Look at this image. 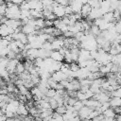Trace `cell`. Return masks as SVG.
<instances>
[{"instance_id":"cell-15","label":"cell","mask_w":121,"mask_h":121,"mask_svg":"<svg viewBox=\"0 0 121 121\" xmlns=\"http://www.w3.org/2000/svg\"><path fill=\"white\" fill-rule=\"evenodd\" d=\"M48 102H49V104H50V108H51L53 111H55V110L59 107V103H58V101H57L54 97L48 98Z\"/></svg>"},{"instance_id":"cell-33","label":"cell","mask_w":121,"mask_h":121,"mask_svg":"<svg viewBox=\"0 0 121 121\" xmlns=\"http://www.w3.org/2000/svg\"><path fill=\"white\" fill-rule=\"evenodd\" d=\"M38 1H42V0H38Z\"/></svg>"},{"instance_id":"cell-24","label":"cell","mask_w":121,"mask_h":121,"mask_svg":"<svg viewBox=\"0 0 121 121\" xmlns=\"http://www.w3.org/2000/svg\"><path fill=\"white\" fill-rule=\"evenodd\" d=\"M7 12V4L0 5V15H5Z\"/></svg>"},{"instance_id":"cell-5","label":"cell","mask_w":121,"mask_h":121,"mask_svg":"<svg viewBox=\"0 0 121 121\" xmlns=\"http://www.w3.org/2000/svg\"><path fill=\"white\" fill-rule=\"evenodd\" d=\"M51 78H52L55 81H57V82H60V81L66 79V78H67V76H66V74H64L63 72H61V71L60 70V71L54 72V73L51 75Z\"/></svg>"},{"instance_id":"cell-16","label":"cell","mask_w":121,"mask_h":121,"mask_svg":"<svg viewBox=\"0 0 121 121\" xmlns=\"http://www.w3.org/2000/svg\"><path fill=\"white\" fill-rule=\"evenodd\" d=\"M55 112H58V113H59V114H60V115H63V114L67 112L66 106H64V105H60V106H59V107L55 110Z\"/></svg>"},{"instance_id":"cell-27","label":"cell","mask_w":121,"mask_h":121,"mask_svg":"<svg viewBox=\"0 0 121 121\" xmlns=\"http://www.w3.org/2000/svg\"><path fill=\"white\" fill-rule=\"evenodd\" d=\"M119 12H120V14H121V0H119L118 1V4H117V9H116Z\"/></svg>"},{"instance_id":"cell-2","label":"cell","mask_w":121,"mask_h":121,"mask_svg":"<svg viewBox=\"0 0 121 121\" xmlns=\"http://www.w3.org/2000/svg\"><path fill=\"white\" fill-rule=\"evenodd\" d=\"M14 33V29L10 28L9 26H8L6 24H2L0 25V37L1 38H5L8 35H11Z\"/></svg>"},{"instance_id":"cell-30","label":"cell","mask_w":121,"mask_h":121,"mask_svg":"<svg viewBox=\"0 0 121 121\" xmlns=\"http://www.w3.org/2000/svg\"><path fill=\"white\" fill-rule=\"evenodd\" d=\"M3 114H4V112H3V111H2V109L0 108V116H1V115H3Z\"/></svg>"},{"instance_id":"cell-28","label":"cell","mask_w":121,"mask_h":121,"mask_svg":"<svg viewBox=\"0 0 121 121\" xmlns=\"http://www.w3.org/2000/svg\"><path fill=\"white\" fill-rule=\"evenodd\" d=\"M114 119H115V121H121V114H116Z\"/></svg>"},{"instance_id":"cell-13","label":"cell","mask_w":121,"mask_h":121,"mask_svg":"<svg viewBox=\"0 0 121 121\" xmlns=\"http://www.w3.org/2000/svg\"><path fill=\"white\" fill-rule=\"evenodd\" d=\"M25 71H26V68H25V66H24V62L19 61V62H18V64L16 65V68H15V73H16L17 75H20V74L24 73Z\"/></svg>"},{"instance_id":"cell-3","label":"cell","mask_w":121,"mask_h":121,"mask_svg":"<svg viewBox=\"0 0 121 121\" xmlns=\"http://www.w3.org/2000/svg\"><path fill=\"white\" fill-rule=\"evenodd\" d=\"M92 111H93L92 109H90V108H88V107H86V106H83V107L78 112V114L80 120L82 121V120H84V119H88V117H89L90 113L92 112Z\"/></svg>"},{"instance_id":"cell-11","label":"cell","mask_w":121,"mask_h":121,"mask_svg":"<svg viewBox=\"0 0 121 121\" xmlns=\"http://www.w3.org/2000/svg\"><path fill=\"white\" fill-rule=\"evenodd\" d=\"M109 102H110L111 108L121 107V98H119V97H111Z\"/></svg>"},{"instance_id":"cell-14","label":"cell","mask_w":121,"mask_h":121,"mask_svg":"<svg viewBox=\"0 0 121 121\" xmlns=\"http://www.w3.org/2000/svg\"><path fill=\"white\" fill-rule=\"evenodd\" d=\"M102 114H103L105 117H112V118H114L115 115H116V113L114 112V111H113L112 108H109V109H107L105 112H103Z\"/></svg>"},{"instance_id":"cell-26","label":"cell","mask_w":121,"mask_h":121,"mask_svg":"<svg viewBox=\"0 0 121 121\" xmlns=\"http://www.w3.org/2000/svg\"><path fill=\"white\" fill-rule=\"evenodd\" d=\"M25 0H10V2L14 5H17V6H21V4L24 2Z\"/></svg>"},{"instance_id":"cell-4","label":"cell","mask_w":121,"mask_h":121,"mask_svg":"<svg viewBox=\"0 0 121 121\" xmlns=\"http://www.w3.org/2000/svg\"><path fill=\"white\" fill-rule=\"evenodd\" d=\"M53 13L56 15L57 18L61 19V18H63L65 16V8L63 6L58 5L57 7L53 8Z\"/></svg>"},{"instance_id":"cell-8","label":"cell","mask_w":121,"mask_h":121,"mask_svg":"<svg viewBox=\"0 0 121 121\" xmlns=\"http://www.w3.org/2000/svg\"><path fill=\"white\" fill-rule=\"evenodd\" d=\"M92 7L87 3V4H84L82 5V8H81V10H80V14H81V17H83L84 19H86L88 17V15L90 14L91 10H92Z\"/></svg>"},{"instance_id":"cell-10","label":"cell","mask_w":121,"mask_h":121,"mask_svg":"<svg viewBox=\"0 0 121 121\" xmlns=\"http://www.w3.org/2000/svg\"><path fill=\"white\" fill-rule=\"evenodd\" d=\"M102 18H103L106 22H108V23H115V22H116L115 19H114V17H113V12H112V11L106 12V13L102 16Z\"/></svg>"},{"instance_id":"cell-31","label":"cell","mask_w":121,"mask_h":121,"mask_svg":"<svg viewBox=\"0 0 121 121\" xmlns=\"http://www.w3.org/2000/svg\"><path fill=\"white\" fill-rule=\"evenodd\" d=\"M5 121H13V120H12V119H9V118H7Z\"/></svg>"},{"instance_id":"cell-17","label":"cell","mask_w":121,"mask_h":121,"mask_svg":"<svg viewBox=\"0 0 121 121\" xmlns=\"http://www.w3.org/2000/svg\"><path fill=\"white\" fill-rule=\"evenodd\" d=\"M56 94H57V91H56L55 89H51V88H49V89L47 90L46 94H45V96L48 97V98H52V97H54V96L56 95Z\"/></svg>"},{"instance_id":"cell-6","label":"cell","mask_w":121,"mask_h":121,"mask_svg":"<svg viewBox=\"0 0 121 121\" xmlns=\"http://www.w3.org/2000/svg\"><path fill=\"white\" fill-rule=\"evenodd\" d=\"M50 58L54 60V61H58V62H61L62 60H64V56L60 54V52L59 50H52Z\"/></svg>"},{"instance_id":"cell-22","label":"cell","mask_w":121,"mask_h":121,"mask_svg":"<svg viewBox=\"0 0 121 121\" xmlns=\"http://www.w3.org/2000/svg\"><path fill=\"white\" fill-rule=\"evenodd\" d=\"M114 27H115V31L117 34H121V20L116 21L114 24Z\"/></svg>"},{"instance_id":"cell-1","label":"cell","mask_w":121,"mask_h":121,"mask_svg":"<svg viewBox=\"0 0 121 121\" xmlns=\"http://www.w3.org/2000/svg\"><path fill=\"white\" fill-rule=\"evenodd\" d=\"M83 103H84V106H86L92 110H97L101 106V103L99 101H97L96 99H95L94 97L87 99V100H84Z\"/></svg>"},{"instance_id":"cell-25","label":"cell","mask_w":121,"mask_h":121,"mask_svg":"<svg viewBox=\"0 0 121 121\" xmlns=\"http://www.w3.org/2000/svg\"><path fill=\"white\" fill-rule=\"evenodd\" d=\"M64 8H65V15H70V14L74 13V12H73V9H72V8H71L70 5H69V6H66V7H64Z\"/></svg>"},{"instance_id":"cell-29","label":"cell","mask_w":121,"mask_h":121,"mask_svg":"<svg viewBox=\"0 0 121 121\" xmlns=\"http://www.w3.org/2000/svg\"><path fill=\"white\" fill-rule=\"evenodd\" d=\"M5 96H6V95H0V103L5 101Z\"/></svg>"},{"instance_id":"cell-34","label":"cell","mask_w":121,"mask_h":121,"mask_svg":"<svg viewBox=\"0 0 121 121\" xmlns=\"http://www.w3.org/2000/svg\"><path fill=\"white\" fill-rule=\"evenodd\" d=\"M120 73H121V72H120Z\"/></svg>"},{"instance_id":"cell-32","label":"cell","mask_w":121,"mask_h":121,"mask_svg":"<svg viewBox=\"0 0 121 121\" xmlns=\"http://www.w3.org/2000/svg\"><path fill=\"white\" fill-rule=\"evenodd\" d=\"M97 1H98V2H100V3H101V2H102V1H104V0H97Z\"/></svg>"},{"instance_id":"cell-9","label":"cell","mask_w":121,"mask_h":121,"mask_svg":"<svg viewBox=\"0 0 121 121\" xmlns=\"http://www.w3.org/2000/svg\"><path fill=\"white\" fill-rule=\"evenodd\" d=\"M36 31V28L34 26L32 25H29V24H26L24 26H22V32L26 34V35H29V34H32Z\"/></svg>"},{"instance_id":"cell-21","label":"cell","mask_w":121,"mask_h":121,"mask_svg":"<svg viewBox=\"0 0 121 121\" xmlns=\"http://www.w3.org/2000/svg\"><path fill=\"white\" fill-rule=\"evenodd\" d=\"M112 97H119V98H121V87H119L118 89H116L113 92H112Z\"/></svg>"},{"instance_id":"cell-20","label":"cell","mask_w":121,"mask_h":121,"mask_svg":"<svg viewBox=\"0 0 121 121\" xmlns=\"http://www.w3.org/2000/svg\"><path fill=\"white\" fill-rule=\"evenodd\" d=\"M84 106V103H83V101H80V100H78L76 103H75V105L73 106L74 107V109L77 111V112H78L82 107Z\"/></svg>"},{"instance_id":"cell-7","label":"cell","mask_w":121,"mask_h":121,"mask_svg":"<svg viewBox=\"0 0 121 121\" xmlns=\"http://www.w3.org/2000/svg\"><path fill=\"white\" fill-rule=\"evenodd\" d=\"M16 114L17 115H20V116H27L28 115V110H27L26 104L20 103V105H19V107L17 109Z\"/></svg>"},{"instance_id":"cell-12","label":"cell","mask_w":121,"mask_h":121,"mask_svg":"<svg viewBox=\"0 0 121 121\" xmlns=\"http://www.w3.org/2000/svg\"><path fill=\"white\" fill-rule=\"evenodd\" d=\"M100 33H101V30L99 29V27L97 26H95V25L93 24L91 26V28H90V34H92L93 36H95L96 38L97 36L100 35Z\"/></svg>"},{"instance_id":"cell-23","label":"cell","mask_w":121,"mask_h":121,"mask_svg":"<svg viewBox=\"0 0 121 121\" xmlns=\"http://www.w3.org/2000/svg\"><path fill=\"white\" fill-rule=\"evenodd\" d=\"M59 5L60 6H63V7H66V6H69L70 5V1L69 0H55Z\"/></svg>"},{"instance_id":"cell-18","label":"cell","mask_w":121,"mask_h":121,"mask_svg":"<svg viewBox=\"0 0 121 121\" xmlns=\"http://www.w3.org/2000/svg\"><path fill=\"white\" fill-rule=\"evenodd\" d=\"M47 84H48V87H49V88H51V89H55V90H56V87H57L58 82L55 81L52 78H48V80H47Z\"/></svg>"},{"instance_id":"cell-19","label":"cell","mask_w":121,"mask_h":121,"mask_svg":"<svg viewBox=\"0 0 121 121\" xmlns=\"http://www.w3.org/2000/svg\"><path fill=\"white\" fill-rule=\"evenodd\" d=\"M79 69H80V67H79V65H78V62L73 61L72 63H70V70H71V71H73V72H78Z\"/></svg>"}]
</instances>
